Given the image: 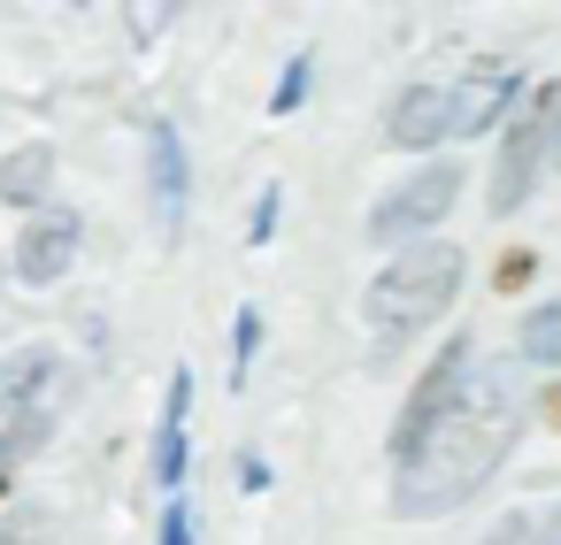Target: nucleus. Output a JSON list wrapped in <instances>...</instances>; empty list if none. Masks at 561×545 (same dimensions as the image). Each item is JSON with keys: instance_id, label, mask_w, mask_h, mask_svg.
Returning a JSON list of instances; mask_svg holds the SVG:
<instances>
[{"instance_id": "obj_6", "label": "nucleus", "mask_w": 561, "mask_h": 545, "mask_svg": "<svg viewBox=\"0 0 561 545\" xmlns=\"http://www.w3.org/2000/svg\"><path fill=\"white\" fill-rule=\"evenodd\" d=\"M62 407H70V376H62V361H55V369H47V384H39V392H24V399L9 407V430H0V484H9V468H16V461H32V453L55 438Z\"/></svg>"}, {"instance_id": "obj_21", "label": "nucleus", "mask_w": 561, "mask_h": 545, "mask_svg": "<svg viewBox=\"0 0 561 545\" xmlns=\"http://www.w3.org/2000/svg\"><path fill=\"white\" fill-rule=\"evenodd\" d=\"M546 415H553V422H561V384H553V392H546Z\"/></svg>"}, {"instance_id": "obj_10", "label": "nucleus", "mask_w": 561, "mask_h": 545, "mask_svg": "<svg viewBox=\"0 0 561 545\" xmlns=\"http://www.w3.org/2000/svg\"><path fill=\"white\" fill-rule=\"evenodd\" d=\"M185 407H193V376L178 369L170 376V399H162V430H154V484L162 491L185 484Z\"/></svg>"}, {"instance_id": "obj_5", "label": "nucleus", "mask_w": 561, "mask_h": 545, "mask_svg": "<svg viewBox=\"0 0 561 545\" xmlns=\"http://www.w3.org/2000/svg\"><path fill=\"white\" fill-rule=\"evenodd\" d=\"M546 116H553V85L530 93L523 124L500 139V162H492V216H515V208L530 200V185H538V170H546Z\"/></svg>"}, {"instance_id": "obj_14", "label": "nucleus", "mask_w": 561, "mask_h": 545, "mask_svg": "<svg viewBox=\"0 0 561 545\" xmlns=\"http://www.w3.org/2000/svg\"><path fill=\"white\" fill-rule=\"evenodd\" d=\"M523 361H561V300L530 308V323H523Z\"/></svg>"}, {"instance_id": "obj_1", "label": "nucleus", "mask_w": 561, "mask_h": 545, "mask_svg": "<svg viewBox=\"0 0 561 545\" xmlns=\"http://www.w3.org/2000/svg\"><path fill=\"white\" fill-rule=\"evenodd\" d=\"M515 430H523V369L515 361H469L454 407L400 461V484H392L400 514H446L469 491H484V476L507 461Z\"/></svg>"}, {"instance_id": "obj_16", "label": "nucleus", "mask_w": 561, "mask_h": 545, "mask_svg": "<svg viewBox=\"0 0 561 545\" xmlns=\"http://www.w3.org/2000/svg\"><path fill=\"white\" fill-rule=\"evenodd\" d=\"M300 93H308V55H293V62H285V78H277V101H270V108H277V116H293V108H300Z\"/></svg>"}, {"instance_id": "obj_2", "label": "nucleus", "mask_w": 561, "mask_h": 545, "mask_svg": "<svg viewBox=\"0 0 561 545\" xmlns=\"http://www.w3.org/2000/svg\"><path fill=\"white\" fill-rule=\"evenodd\" d=\"M461 269H469V262H461L454 239H423V246H408L385 277H369L362 315H369V331H377V353H392V346H408L415 331H431V315L454 308Z\"/></svg>"}, {"instance_id": "obj_15", "label": "nucleus", "mask_w": 561, "mask_h": 545, "mask_svg": "<svg viewBox=\"0 0 561 545\" xmlns=\"http://www.w3.org/2000/svg\"><path fill=\"white\" fill-rule=\"evenodd\" d=\"M254 346H262V315H254V308H239V323H231V376H247Z\"/></svg>"}, {"instance_id": "obj_12", "label": "nucleus", "mask_w": 561, "mask_h": 545, "mask_svg": "<svg viewBox=\"0 0 561 545\" xmlns=\"http://www.w3.org/2000/svg\"><path fill=\"white\" fill-rule=\"evenodd\" d=\"M47 177H55V154H47V147H16L9 162H0V200L32 208V200L47 193Z\"/></svg>"}, {"instance_id": "obj_8", "label": "nucleus", "mask_w": 561, "mask_h": 545, "mask_svg": "<svg viewBox=\"0 0 561 545\" xmlns=\"http://www.w3.org/2000/svg\"><path fill=\"white\" fill-rule=\"evenodd\" d=\"M461 131V116H454V93L446 85H408L400 101H392V116H385V139L392 147H438V139H454Z\"/></svg>"}, {"instance_id": "obj_17", "label": "nucleus", "mask_w": 561, "mask_h": 545, "mask_svg": "<svg viewBox=\"0 0 561 545\" xmlns=\"http://www.w3.org/2000/svg\"><path fill=\"white\" fill-rule=\"evenodd\" d=\"M162 545H193V499L185 491H170V507H162Z\"/></svg>"}, {"instance_id": "obj_4", "label": "nucleus", "mask_w": 561, "mask_h": 545, "mask_svg": "<svg viewBox=\"0 0 561 545\" xmlns=\"http://www.w3.org/2000/svg\"><path fill=\"white\" fill-rule=\"evenodd\" d=\"M469 361H477V338H446L438 353H431V369L415 376V392H408V407H400V430H392V461H408L423 438H431V422L454 407V392H461V376H469Z\"/></svg>"}, {"instance_id": "obj_18", "label": "nucleus", "mask_w": 561, "mask_h": 545, "mask_svg": "<svg viewBox=\"0 0 561 545\" xmlns=\"http://www.w3.org/2000/svg\"><path fill=\"white\" fill-rule=\"evenodd\" d=\"M277 200H285V193H277V185H270V193H262V200H254V223H247V239H254V246H262V239H270V231H277Z\"/></svg>"}, {"instance_id": "obj_3", "label": "nucleus", "mask_w": 561, "mask_h": 545, "mask_svg": "<svg viewBox=\"0 0 561 545\" xmlns=\"http://www.w3.org/2000/svg\"><path fill=\"white\" fill-rule=\"evenodd\" d=\"M454 193H461V170L454 162H431V170H415L400 193H385L377 208H369V239L377 246H400V239H423L446 208H454Z\"/></svg>"}, {"instance_id": "obj_9", "label": "nucleus", "mask_w": 561, "mask_h": 545, "mask_svg": "<svg viewBox=\"0 0 561 545\" xmlns=\"http://www.w3.org/2000/svg\"><path fill=\"white\" fill-rule=\"evenodd\" d=\"M147 177H154V216H162V239H178L185 231V139H178V124H154L147 131Z\"/></svg>"}, {"instance_id": "obj_7", "label": "nucleus", "mask_w": 561, "mask_h": 545, "mask_svg": "<svg viewBox=\"0 0 561 545\" xmlns=\"http://www.w3.org/2000/svg\"><path fill=\"white\" fill-rule=\"evenodd\" d=\"M78 262V216L70 208H39L16 239V277L24 285H62V269Z\"/></svg>"}, {"instance_id": "obj_11", "label": "nucleus", "mask_w": 561, "mask_h": 545, "mask_svg": "<svg viewBox=\"0 0 561 545\" xmlns=\"http://www.w3.org/2000/svg\"><path fill=\"white\" fill-rule=\"evenodd\" d=\"M507 93H515V70L507 62H492V70H477L461 93H454V116H461V131H484L500 108H507Z\"/></svg>"}, {"instance_id": "obj_19", "label": "nucleus", "mask_w": 561, "mask_h": 545, "mask_svg": "<svg viewBox=\"0 0 561 545\" xmlns=\"http://www.w3.org/2000/svg\"><path fill=\"white\" fill-rule=\"evenodd\" d=\"M9 545H47V514H39V507H24V514L9 522Z\"/></svg>"}, {"instance_id": "obj_13", "label": "nucleus", "mask_w": 561, "mask_h": 545, "mask_svg": "<svg viewBox=\"0 0 561 545\" xmlns=\"http://www.w3.org/2000/svg\"><path fill=\"white\" fill-rule=\"evenodd\" d=\"M484 545H561V499H553V507H515V514H500V530H492Z\"/></svg>"}, {"instance_id": "obj_20", "label": "nucleus", "mask_w": 561, "mask_h": 545, "mask_svg": "<svg viewBox=\"0 0 561 545\" xmlns=\"http://www.w3.org/2000/svg\"><path fill=\"white\" fill-rule=\"evenodd\" d=\"M546 154L561 162V93H553V116H546Z\"/></svg>"}]
</instances>
